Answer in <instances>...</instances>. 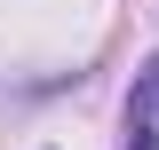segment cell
I'll return each instance as SVG.
<instances>
[{
	"label": "cell",
	"instance_id": "obj_1",
	"mask_svg": "<svg viewBox=\"0 0 159 150\" xmlns=\"http://www.w3.org/2000/svg\"><path fill=\"white\" fill-rule=\"evenodd\" d=\"M127 142H159V56L135 71V95H127Z\"/></svg>",
	"mask_w": 159,
	"mask_h": 150
}]
</instances>
